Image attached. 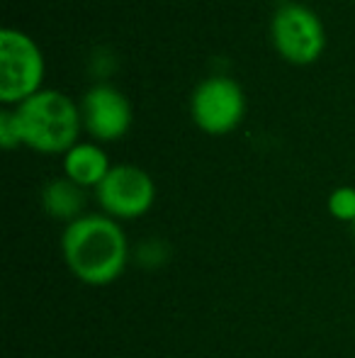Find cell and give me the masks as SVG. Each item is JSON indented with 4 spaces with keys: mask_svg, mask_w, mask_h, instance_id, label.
Masks as SVG:
<instances>
[{
    "mask_svg": "<svg viewBox=\"0 0 355 358\" xmlns=\"http://www.w3.org/2000/svg\"><path fill=\"white\" fill-rule=\"evenodd\" d=\"M61 254L73 278L105 287L122 278L129 261V244L117 220L107 215H83L63 229Z\"/></svg>",
    "mask_w": 355,
    "mask_h": 358,
    "instance_id": "cell-1",
    "label": "cell"
},
{
    "mask_svg": "<svg viewBox=\"0 0 355 358\" xmlns=\"http://www.w3.org/2000/svg\"><path fill=\"white\" fill-rule=\"evenodd\" d=\"M22 144L39 154H66L78 144L81 113L68 95L59 90H39L15 108Z\"/></svg>",
    "mask_w": 355,
    "mask_h": 358,
    "instance_id": "cell-2",
    "label": "cell"
},
{
    "mask_svg": "<svg viewBox=\"0 0 355 358\" xmlns=\"http://www.w3.org/2000/svg\"><path fill=\"white\" fill-rule=\"evenodd\" d=\"M44 54L27 32L15 27L0 29V100L24 103L42 90Z\"/></svg>",
    "mask_w": 355,
    "mask_h": 358,
    "instance_id": "cell-3",
    "label": "cell"
},
{
    "mask_svg": "<svg viewBox=\"0 0 355 358\" xmlns=\"http://www.w3.org/2000/svg\"><path fill=\"white\" fill-rule=\"evenodd\" d=\"M270 37L280 57L297 66L314 64L326 47V29L322 20L302 3H282L275 10Z\"/></svg>",
    "mask_w": 355,
    "mask_h": 358,
    "instance_id": "cell-4",
    "label": "cell"
},
{
    "mask_svg": "<svg viewBox=\"0 0 355 358\" xmlns=\"http://www.w3.org/2000/svg\"><path fill=\"white\" fill-rule=\"evenodd\" d=\"M190 113L202 132L222 137L241 124L246 115V95L229 76H209L192 90Z\"/></svg>",
    "mask_w": 355,
    "mask_h": 358,
    "instance_id": "cell-5",
    "label": "cell"
},
{
    "mask_svg": "<svg viewBox=\"0 0 355 358\" xmlns=\"http://www.w3.org/2000/svg\"><path fill=\"white\" fill-rule=\"evenodd\" d=\"M98 203L112 220H137L156 203V183L134 164H117L95 188Z\"/></svg>",
    "mask_w": 355,
    "mask_h": 358,
    "instance_id": "cell-6",
    "label": "cell"
},
{
    "mask_svg": "<svg viewBox=\"0 0 355 358\" xmlns=\"http://www.w3.org/2000/svg\"><path fill=\"white\" fill-rule=\"evenodd\" d=\"M83 124L98 142H117L132 127V105L112 85L98 83L83 95Z\"/></svg>",
    "mask_w": 355,
    "mask_h": 358,
    "instance_id": "cell-7",
    "label": "cell"
},
{
    "mask_svg": "<svg viewBox=\"0 0 355 358\" xmlns=\"http://www.w3.org/2000/svg\"><path fill=\"white\" fill-rule=\"evenodd\" d=\"M109 159L98 144L78 142L63 154V173L81 188H98L109 173Z\"/></svg>",
    "mask_w": 355,
    "mask_h": 358,
    "instance_id": "cell-8",
    "label": "cell"
},
{
    "mask_svg": "<svg viewBox=\"0 0 355 358\" xmlns=\"http://www.w3.org/2000/svg\"><path fill=\"white\" fill-rule=\"evenodd\" d=\"M42 208L52 220L59 222H76L78 217H83L86 210V188L76 185L73 180L63 178H52L47 185L42 188Z\"/></svg>",
    "mask_w": 355,
    "mask_h": 358,
    "instance_id": "cell-9",
    "label": "cell"
},
{
    "mask_svg": "<svg viewBox=\"0 0 355 358\" xmlns=\"http://www.w3.org/2000/svg\"><path fill=\"white\" fill-rule=\"evenodd\" d=\"M328 213L341 222H355V188L341 185L328 195Z\"/></svg>",
    "mask_w": 355,
    "mask_h": 358,
    "instance_id": "cell-10",
    "label": "cell"
},
{
    "mask_svg": "<svg viewBox=\"0 0 355 358\" xmlns=\"http://www.w3.org/2000/svg\"><path fill=\"white\" fill-rule=\"evenodd\" d=\"M0 144L8 151L22 144V134H20V124L15 117V110H3L0 113Z\"/></svg>",
    "mask_w": 355,
    "mask_h": 358,
    "instance_id": "cell-11",
    "label": "cell"
},
{
    "mask_svg": "<svg viewBox=\"0 0 355 358\" xmlns=\"http://www.w3.org/2000/svg\"><path fill=\"white\" fill-rule=\"evenodd\" d=\"M351 227H353V234H355V222H353V224H351Z\"/></svg>",
    "mask_w": 355,
    "mask_h": 358,
    "instance_id": "cell-12",
    "label": "cell"
}]
</instances>
